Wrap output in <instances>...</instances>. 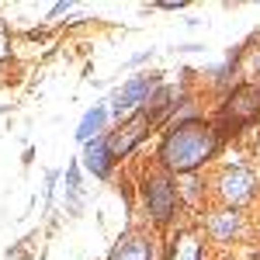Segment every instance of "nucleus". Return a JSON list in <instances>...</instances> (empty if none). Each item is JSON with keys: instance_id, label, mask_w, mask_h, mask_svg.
<instances>
[{"instance_id": "10", "label": "nucleus", "mask_w": 260, "mask_h": 260, "mask_svg": "<svg viewBox=\"0 0 260 260\" xmlns=\"http://www.w3.org/2000/svg\"><path fill=\"white\" fill-rule=\"evenodd\" d=\"M80 167L90 174V177H98V180H108L111 174H115L118 160H115V153H111V142H108V136H101V139H94V142H87V146H83Z\"/></svg>"}, {"instance_id": "19", "label": "nucleus", "mask_w": 260, "mask_h": 260, "mask_svg": "<svg viewBox=\"0 0 260 260\" xmlns=\"http://www.w3.org/2000/svg\"><path fill=\"white\" fill-rule=\"evenodd\" d=\"M153 52H156V49H146V52H139V56H132L128 66H142V62H149V59H153Z\"/></svg>"}, {"instance_id": "15", "label": "nucleus", "mask_w": 260, "mask_h": 260, "mask_svg": "<svg viewBox=\"0 0 260 260\" xmlns=\"http://www.w3.org/2000/svg\"><path fill=\"white\" fill-rule=\"evenodd\" d=\"M59 170H49L45 174V187H42V201H45V212L52 208V198H56V184H59Z\"/></svg>"}, {"instance_id": "22", "label": "nucleus", "mask_w": 260, "mask_h": 260, "mask_svg": "<svg viewBox=\"0 0 260 260\" xmlns=\"http://www.w3.org/2000/svg\"><path fill=\"white\" fill-rule=\"evenodd\" d=\"M253 160L260 163V136H257V139H253Z\"/></svg>"}, {"instance_id": "14", "label": "nucleus", "mask_w": 260, "mask_h": 260, "mask_svg": "<svg viewBox=\"0 0 260 260\" xmlns=\"http://www.w3.org/2000/svg\"><path fill=\"white\" fill-rule=\"evenodd\" d=\"M11 59H14V28L7 18H0V66Z\"/></svg>"}, {"instance_id": "12", "label": "nucleus", "mask_w": 260, "mask_h": 260, "mask_svg": "<svg viewBox=\"0 0 260 260\" xmlns=\"http://www.w3.org/2000/svg\"><path fill=\"white\" fill-rule=\"evenodd\" d=\"M108 118H111V108H108V101H98L94 108H87L83 111L80 125H77V132H73V139L87 146V142L101 139V136H108Z\"/></svg>"}, {"instance_id": "8", "label": "nucleus", "mask_w": 260, "mask_h": 260, "mask_svg": "<svg viewBox=\"0 0 260 260\" xmlns=\"http://www.w3.org/2000/svg\"><path fill=\"white\" fill-rule=\"evenodd\" d=\"M208 236L201 225H177L167 233L163 260H208Z\"/></svg>"}, {"instance_id": "24", "label": "nucleus", "mask_w": 260, "mask_h": 260, "mask_svg": "<svg viewBox=\"0 0 260 260\" xmlns=\"http://www.w3.org/2000/svg\"><path fill=\"white\" fill-rule=\"evenodd\" d=\"M250 260H260V246H257V250H253V253H250Z\"/></svg>"}, {"instance_id": "23", "label": "nucleus", "mask_w": 260, "mask_h": 260, "mask_svg": "<svg viewBox=\"0 0 260 260\" xmlns=\"http://www.w3.org/2000/svg\"><path fill=\"white\" fill-rule=\"evenodd\" d=\"M253 233H257V236H260V215H257V222H253Z\"/></svg>"}, {"instance_id": "7", "label": "nucleus", "mask_w": 260, "mask_h": 260, "mask_svg": "<svg viewBox=\"0 0 260 260\" xmlns=\"http://www.w3.org/2000/svg\"><path fill=\"white\" fill-rule=\"evenodd\" d=\"M156 250H160L156 229L128 225V229L118 233V240L111 243V250H108L104 260H156Z\"/></svg>"}, {"instance_id": "18", "label": "nucleus", "mask_w": 260, "mask_h": 260, "mask_svg": "<svg viewBox=\"0 0 260 260\" xmlns=\"http://www.w3.org/2000/svg\"><path fill=\"white\" fill-rule=\"evenodd\" d=\"M153 7H160V11H184L187 4H184V0H160V4H153Z\"/></svg>"}, {"instance_id": "21", "label": "nucleus", "mask_w": 260, "mask_h": 260, "mask_svg": "<svg viewBox=\"0 0 260 260\" xmlns=\"http://www.w3.org/2000/svg\"><path fill=\"white\" fill-rule=\"evenodd\" d=\"M180 52H198V49H205V45H198V42H187V45H177Z\"/></svg>"}, {"instance_id": "1", "label": "nucleus", "mask_w": 260, "mask_h": 260, "mask_svg": "<svg viewBox=\"0 0 260 260\" xmlns=\"http://www.w3.org/2000/svg\"><path fill=\"white\" fill-rule=\"evenodd\" d=\"M219 149H222V136L215 132L212 118L184 121L174 128H163L160 146H156V167H163L170 177L201 174L219 156Z\"/></svg>"}, {"instance_id": "6", "label": "nucleus", "mask_w": 260, "mask_h": 260, "mask_svg": "<svg viewBox=\"0 0 260 260\" xmlns=\"http://www.w3.org/2000/svg\"><path fill=\"white\" fill-rule=\"evenodd\" d=\"M201 229H205L208 243H215V246H233V243L246 240V233H250V219L243 215L240 208H222V205H215V208L205 212Z\"/></svg>"}, {"instance_id": "16", "label": "nucleus", "mask_w": 260, "mask_h": 260, "mask_svg": "<svg viewBox=\"0 0 260 260\" xmlns=\"http://www.w3.org/2000/svg\"><path fill=\"white\" fill-rule=\"evenodd\" d=\"M35 240V236H28L24 243H18V246H11L7 250V260H31V253H28V243Z\"/></svg>"}, {"instance_id": "2", "label": "nucleus", "mask_w": 260, "mask_h": 260, "mask_svg": "<svg viewBox=\"0 0 260 260\" xmlns=\"http://www.w3.org/2000/svg\"><path fill=\"white\" fill-rule=\"evenodd\" d=\"M139 201H142V212L149 219V229L156 233H170L174 222H177V212H180V191H177V177H170L163 167H146L139 174Z\"/></svg>"}, {"instance_id": "17", "label": "nucleus", "mask_w": 260, "mask_h": 260, "mask_svg": "<svg viewBox=\"0 0 260 260\" xmlns=\"http://www.w3.org/2000/svg\"><path fill=\"white\" fill-rule=\"evenodd\" d=\"M70 11H73V0H59V4H52V7H49L45 21H56V18H62V14H70Z\"/></svg>"}, {"instance_id": "4", "label": "nucleus", "mask_w": 260, "mask_h": 260, "mask_svg": "<svg viewBox=\"0 0 260 260\" xmlns=\"http://www.w3.org/2000/svg\"><path fill=\"white\" fill-rule=\"evenodd\" d=\"M208 187H212L215 205H222V208H240L243 212L250 201H257L260 177H257V170H250L243 163H233V167L215 170V177L208 180Z\"/></svg>"}, {"instance_id": "11", "label": "nucleus", "mask_w": 260, "mask_h": 260, "mask_svg": "<svg viewBox=\"0 0 260 260\" xmlns=\"http://www.w3.org/2000/svg\"><path fill=\"white\" fill-rule=\"evenodd\" d=\"M180 87H174V83H160L153 94H149V101L142 104V115L153 121V125H167V118L174 115V108H177L180 101Z\"/></svg>"}, {"instance_id": "5", "label": "nucleus", "mask_w": 260, "mask_h": 260, "mask_svg": "<svg viewBox=\"0 0 260 260\" xmlns=\"http://www.w3.org/2000/svg\"><path fill=\"white\" fill-rule=\"evenodd\" d=\"M160 83H167L160 70H149V73H139V77H128V80L121 83V87H115V90H111V98H108L111 118L121 125L125 118L139 115L142 104L149 101V94H153V90H156Z\"/></svg>"}, {"instance_id": "3", "label": "nucleus", "mask_w": 260, "mask_h": 260, "mask_svg": "<svg viewBox=\"0 0 260 260\" xmlns=\"http://www.w3.org/2000/svg\"><path fill=\"white\" fill-rule=\"evenodd\" d=\"M257 121H260V80H243L229 94H222V104L215 111V118H212V125H215V132L225 142L229 136L233 139L243 136Z\"/></svg>"}, {"instance_id": "13", "label": "nucleus", "mask_w": 260, "mask_h": 260, "mask_svg": "<svg viewBox=\"0 0 260 260\" xmlns=\"http://www.w3.org/2000/svg\"><path fill=\"white\" fill-rule=\"evenodd\" d=\"M62 184H66V194H83V167L80 160H70L62 170Z\"/></svg>"}, {"instance_id": "9", "label": "nucleus", "mask_w": 260, "mask_h": 260, "mask_svg": "<svg viewBox=\"0 0 260 260\" xmlns=\"http://www.w3.org/2000/svg\"><path fill=\"white\" fill-rule=\"evenodd\" d=\"M153 128H156V125H153V121H149V118H146V115L139 111V115L125 118L118 128H115V132H108V142H111V153H115V160L121 163L125 156H132V149H136V146H139V142L146 139Z\"/></svg>"}, {"instance_id": "20", "label": "nucleus", "mask_w": 260, "mask_h": 260, "mask_svg": "<svg viewBox=\"0 0 260 260\" xmlns=\"http://www.w3.org/2000/svg\"><path fill=\"white\" fill-rule=\"evenodd\" d=\"M31 160H35V146H24V153H21V163H24V167H31Z\"/></svg>"}]
</instances>
